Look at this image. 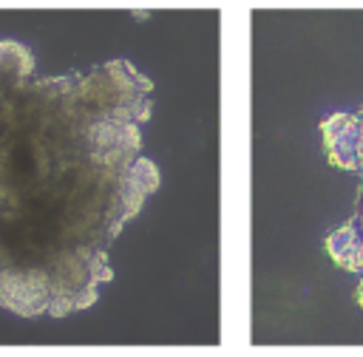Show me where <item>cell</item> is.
<instances>
[{"instance_id":"6da1fadb","label":"cell","mask_w":363,"mask_h":357,"mask_svg":"<svg viewBox=\"0 0 363 357\" xmlns=\"http://www.w3.org/2000/svg\"><path fill=\"white\" fill-rule=\"evenodd\" d=\"M323 142H326V156L332 164L343 170H357V136H360V122L357 113H335L326 116L323 125Z\"/></svg>"},{"instance_id":"7a4b0ae2","label":"cell","mask_w":363,"mask_h":357,"mask_svg":"<svg viewBox=\"0 0 363 357\" xmlns=\"http://www.w3.org/2000/svg\"><path fill=\"white\" fill-rule=\"evenodd\" d=\"M326 249H329V255L335 258L337 266L363 275V238H360V232H357V227L352 221L329 235Z\"/></svg>"},{"instance_id":"3957f363","label":"cell","mask_w":363,"mask_h":357,"mask_svg":"<svg viewBox=\"0 0 363 357\" xmlns=\"http://www.w3.org/2000/svg\"><path fill=\"white\" fill-rule=\"evenodd\" d=\"M357 300H360V306H363V283L357 286Z\"/></svg>"}]
</instances>
